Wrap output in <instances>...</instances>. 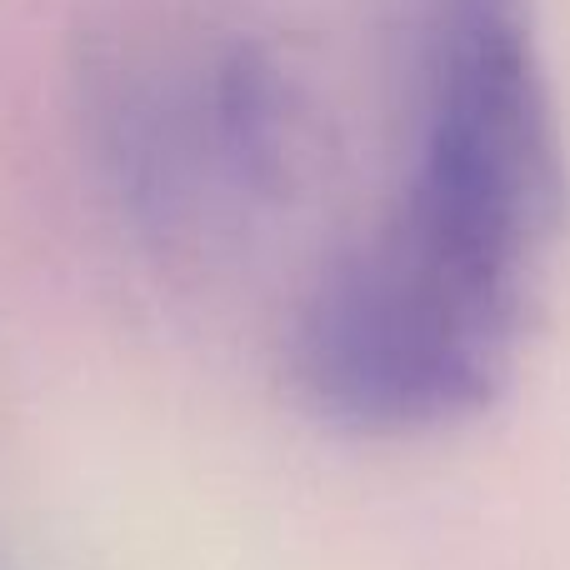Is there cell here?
<instances>
[{
	"mask_svg": "<svg viewBox=\"0 0 570 570\" xmlns=\"http://www.w3.org/2000/svg\"><path fill=\"white\" fill-rule=\"evenodd\" d=\"M561 220L566 140L531 0H431L411 170L375 236L525 315Z\"/></svg>",
	"mask_w": 570,
	"mask_h": 570,
	"instance_id": "obj_1",
	"label": "cell"
},
{
	"mask_svg": "<svg viewBox=\"0 0 570 570\" xmlns=\"http://www.w3.org/2000/svg\"><path fill=\"white\" fill-rule=\"evenodd\" d=\"M86 96L120 206L156 246L200 250L295 190L301 100L240 30H130L96 56Z\"/></svg>",
	"mask_w": 570,
	"mask_h": 570,
	"instance_id": "obj_2",
	"label": "cell"
},
{
	"mask_svg": "<svg viewBox=\"0 0 570 570\" xmlns=\"http://www.w3.org/2000/svg\"><path fill=\"white\" fill-rule=\"evenodd\" d=\"M525 321L371 236L315 276L285 345L291 385L321 421L415 435L481 415Z\"/></svg>",
	"mask_w": 570,
	"mask_h": 570,
	"instance_id": "obj_3",
	"label": "cell"
}]
</instances>
